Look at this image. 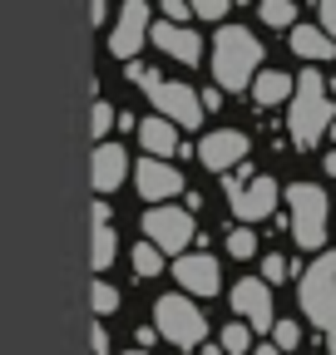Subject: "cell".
<instances>
[{"label": "cell", "mask_w": 336, "mask_h": 355, "mask_svg": "<svg viewBox=\"0 0 336 355\" xmlns=\"http://www.w3.org/2000/svg\"><path fill=\"white\" fill-rule=\"evenodd\" d=\"M258 64H262V40L247 25H223L213 35V79H218V89H233V94L247 89L262 74Z\"/></svg>", "instance_id": "cell-1"}, {"label": "cell", "mask_w": 336, "mask_h": 355, "mask_svg": "<svg viewBox=\"0 0 336 355\" xmlns=\"http://www.w3.org/2000/svg\"><path fill=\"white\" fill-rule=\"evenodd\" d=\"M149 40L158 44L163 55L183 60V64H198V60H203V40H198V30H188V25H168V20H153Z\"/></svg>", "instance_id": "cell-14"}, {"label": "cell", "mask_w": 336, "mask_h": 355, "mask_svg": "<svg viewBox=\"0 0 336 355\" xmlns=\"http://www.w3.org/2000/svg\"><path fill=\"white\" fill-rule=\"evenodd\" d=\"M218 345H223L228 355H252V326H247V321H228L223 336H218Z\"/></svg>", "instance_id": "cell-19"}, {"label": "cell", "mask_w": 336, "mask_h": 355, "mask_svg": "<svg viewBox=\"0 0 336 355\" xmlns=\"http://www.w3.org/2000/svg\"><path fill=\"white\" fill-rule=\"evenodd\" d=\"M90 301H94V311H99V316H109V311L119 306V291H114L109 282H94V291H90Z\"/></svg>", "instance_id": "cell-25"}, {"label": "cell", "mask_w": 336, "mask_h": 355, "mask_svg": "<svg viewBox=\"0 0 336 355\" xmlns=\"http://www.w3.org/2000/svg\"><path fill=\"white\" fill-rule=\"evenodd\" d=\"M233 311L252 326V331H272L277 321H272V286L262 282V277H242L237 286H233Z\"/></svg>", "instance_id": "cell-9"}, {"label": "cell", "mask_w": 336, "mask_h": 355, "mask_svg": "<svg viewBox=\"0 0 336 355\" xmlns=\"http://www.w3.org/2000/svg\"><path fill=\"white\" fill-rule=\"evenodd\" d=\"M90 123H94V133H109V123H114V109H109L104 99H94V119H90Z\"/></svg>", "instance_id": "cell-29"}, {"label": "cell", "mask_w": 336, "mask_h": 355, "mask_svg": "<svg viewBox=\"0 0 336 355\" xmlns=\"http://www.w3.org/2000/svg\"><path fill=\"white\" fill-rule=\"evenodd\" d=\"M292 50H297L307 64H326L336 55V40L321 25H297V30H292Z\"/></svg>", "instance_id": "cell-16"}, {"label": "cell", "mask_w": 336, "mask_h": 355, "mask_svg": "<svg viewBox=\"0 0 336 355\" xmlns=\"http://www.w3.org/2000/svg\"><path fill=\"white\" fill-rule=\"evenodd\" d=\"M144 237H149L158 252L188 257V242L198 237V232H193V212H183V207H174V202L149 207V212H144Z\"/></svg>", "instance_id": "cell-8"}, {"label": "cell", "mask_w": 336, "mask_h": 355, "mask_svg": "<svg viewBox=\"0 0 336 355\" xmlns=\"http://www.w3.org/2000/svg\"><path fill=\"white\" fill-rule=\"evenodd\" d=\"M153 331L168 340V345H178V350H193L208 340V321H203V311L193 306V296H158L153 306Z\"/></svg>", "instance_id": "cell-5"}, {"label": "cell", "mask_w": 336, "mask_h": 355, "mask_svg": "<svg viewBox=\"0 0 336 355\" xmlns=\"http://www.w3.org/2000/svg\"><path fill=\"white\" fill-rule=\"evenodd\" d=\"M292 94H297V79L282 74V69H262L258 79H252V99H258L262 109H272V104H292Z\"/></svg>", "instance_id": "cell-17"}, {"label": "cell", "mask_w": 336, "mask_h": 355, "mask_svg": "<svg viewBox=\"0 0 336 355\" xmlns=\"http://www.w3.org/2000/svg\"><path fill=\"white\" fill-rule=\"evenodd\" d=\"M331 139H336V123H331Z\"/></svg>", "instance_id": "cell-35"}, {"label": "cell", "mask_w": 336, "mask_h": 355, "mask_svg": "<svg viewBox=\"0 0 336 355\" xmlns=\"http://www.w3.org/2000/svg\"><path fill=\"white\" fill-rule=\"evenodd\" d=\"M326 173H331V178H336V148H331V153H326Z\"/></svg>", "instance_id": "cell-32"}, {"label": "cell", "mask_w": 336, "mask_h": 355, "mask_svg": "<svg viewBox=\"0 0 336 355\" xmlns=\"http://www.w3.org/2000/svg\"><path fill=\"white\" fill-rule=\"evenodd\" d=\"M331 336H336V326H331Z\"/></svg>", "instance_id": "cell-36"}, {"label": "cell", "mask_w": 336, "mask_h": 355, "mask_svg": "<svg viewBox=\"0 0 336 355\" xmlns=\"http://www.w3.org/2000/svg\"><path fill=\"white\" fill-rule=\"evenodd\" d=\"M262 20L272 30H297V6L292 0H262Z\"/></svg>", "instance_id": "cell-20"}, {"label": "cell", "mask_w": 336, "mask_h": 355, "mask_svg": "<svg viewBox=\"0 0 336 355\" xmlns=\"http://www.w3.org/2000/svg\"><path fill=\"white\" fill-rule=\"evenodd\" d=\"M198 158L213 168V173H233L247 163V133L237 128H218V133H208V139L198 144Z\"/></svg>", "instance_id": "cell-13"}, {"label": "cell", "mask_w": 336, "mask_h": 355, "mask_svg": "<svg viewBox=\"0 0 336 355\" xmlns=\"http://www.w3.org/2000/svg\"><path fill=\"white\" fill-rule=\"evenodd\" d=\"M163 20L168 25H188L193 20V6H188V0H163Z\"/></svg>", "instance_id": "cell-26"}, {"label": "cell", "mask_w": 336, "mask_h": 355, "mask_svg": "<svg viewBox=\"0 0 336 355\" xmlns=\"http://www.w3.org/2000/svg\"><path fill=\"white\" fill-rule=\"evenodd\" d=\"M134 272H139V277H158V272H163V252H158L153 242H139V247H134Z\"/></svg>", "instance_id": "cell-21"}, {"label": "cell", "mask_w": 336, "mask_h": 355, "mask_svg": "<svg viewBox=\"0 0 336 355\" xmlns=\"http://www.w3.org/2000/svg\"><path fill=\"white\" fill-rule=\"evenodd\" d=\"M252 355H277V345H262V350H252Z\"/></svg>", "instance_id": "cell-33"}, {"label": "cell", "mask_w": 336, "mask_h": 355, "mask_svg": "<svg viewBox=\"0 0 336 355\" xmlns=\"http://www.w3.org/2000/svg\"><path fill=\"white\" fill-rule=\"evenodd\" d=\"M134 183H139V193L149 198V207H163L168 198L183 193V173H178L174 163H163V158H144L139 173H134Z\"/></svg>", "instance_id": "cell-12"}, {"label": "cell", "mask_w": 336, "mask_h": 355, "mask_svg": "<svg viewBox=\"0 0 336 355\" xmlns=\"http://www.w3.org/2000/svg\"><path fill=\"white\" fill-rule=\"evenodd\" d=\"M124 173H129V153H124L119 144H99L94 148V188L99 193H114L124 183Z\"/></svg>", "instance_id": "cell-15"}, {"label": "cell", "mask_w": 336, "mask_h": 355, "mask_svg": "<svg viewBox=\"0 0 336 355\" xmlns=\"http://www.w3.org/2000/svg\"><path fill=\"white\" fill-rule=\"evenodd\" d=\"M287 123H292V144L297 148H312V144H321V133H331L336 99H331V89L317 69L297 74V94H292V119Z\"/></svg>", "instance_id": "cell-2"}, {"label": "cell", "mask_w": 336, "mask_h": 355, "mask_svg": "<svg viewBox=\"0 0 336 355\" xmlns=\"http://www.w3.org/2000/svg\"><path fill=\"white\" fill-rule=\"evenodd\" d=\"M129 79L144 84V94L153 99V109H158L168 123H183V128H198V123H203V94H193V84L163 79L158 69H144L139 60L129 64Z\"/></svg>", "instance_id": "cell-3"}, {"label": "cell", "mask_w": 336, "mask_h": 355, "mask_svg": "<svg viewBox=\"0 0 336 355\" xmlns=\"http://www.w3.org/2000/svg\"><path fill=\"white\" fill-rule=\"evenodd\" d=\"M287 222H292V237L307 252H321L326 247V193L317 183H292L287 188Z\"/></svg>", "instance_id": "cell-4"}, {"label": "cell", "mask_w": 336, "mask_h": 355, "mask_svg": "<svg viewBox=\"0 0 336 355\" xmlns=\"http://www.w3.org/2000/svg\"><path fill=\"white\" fill-rule=\"evenodd\" d=\"M272 345H277V350H297V345H302V326H297V321H277V326H272Z\"/></svg>", "instance_id": "cell-24"}, {"label": "cell", "mask_w": 336, "mask_h": 355, "mask_svg": "<svg viewBox=\"0 0 336 355\" xmlns=\"http://www.w3.org/2000/svg\"><path fill=\"white\" fill-rule=\"evenodd\" d=\"M90 340H94V355H109V331L94 321V331H90Z\"/></svg>", "instance_id": "cell-31"}, {"label": "cell", "mask_w": 336, "mask_h": 355, "mask_svg": "<svg viewBox=\"0 0 336 355\" xmlns=\"http://www.w3.org/2000/svg\"><path fill=\"white\" fill-rule=\"evenodd\" d=\"M321 30L336 40V0H321Z\"/></svg>", "instance_id": "cell-30"}, {"label": "cell", "mask_w": 336, "mask_h": 355, "mask_svg": "<svg viewBox=\"0 0 336 355\" xmlns=\"http://www.w3.org/2000/svg\"><path fill=\"white\" fill-rule=\"evenodd\" d=\"M277 178H247V168H237L233 178H228V202H233V217L242 222H258V217H272V207H277Z\"/></svg>", "instance_id": "cell-7"}, {"label": "cell", "mask_w": 336, "mask_h": 355, "mask_svg": "<svg viewBox=\"0 0 336 355\" xmlns=\"http://www.w3.org/2000/svg\"><path fill=\"white\" fill-rule=\"evenodd\" d=\"M228 252H233L237 261L258 257V232H252V227H233V232H228Z\"/></svg>", "instance_id": "cell-22"}, {"label": "cell", "mask_w": 336, "mask_h": 355, "mask_svg": "<svg viewBox=\"0 0 336 355\" xmlns=\"http://www.w3.org/2000/svg\"><path fill=\"white\" fill-rule=\"evenodd\" d=\"M109 261H114V227L104 222V227H94V272H104Z\"/></svg>", "instance_id": "cell-23"}, {"label": "cell", "mask_w": 336, "mask_h": 355, "mask_svg": "<svg viewBox=\"0 0 336 355\" xmlns=\"http://www.w3.org/2000/svg\"><path fill=\"white\" fill-rule=\"evenodd\" d=\"M193 15H203V20H228V6H223V0H193Z\"/></svg>", "instance_id": "cell-27"}, {"label": "cell", "mask_w": 336, "mask_h": 355, "mask_svg": "<svg viewBox=\"0 0 336 355\" xmlns=\"http://www.w3.org/2000/svg\"><path fill=\"white\" fill-rule=\"evenodd\" d=\"M129 355H149V350H129Z\"/></svg>", "instance_id": "cell-34"}, {"label": "cell", "mask_w": 336, "mask_h": 355, "mask_svg": "<svg viewBox=\"0 0 336 355\" xmlns=\"http://www.w3.org/2000/svg\"><path fill=\"white\" fill-rule=\"evenodd\" d=\"M287 272H292V266H287V257H277V252H267V257H262V277H272V282H282Z\"/></svg>", "instance_id": "cell-28"}, {"label": "cell", "mask_w": 336, "mask_h": 355, "mask_svg": "<svg viewBox=\"0 0 336 355\" xmlns=\"http://www.w3.org/2000/svg\"><path fill=\"white\" fill-rule=\"evenodd\" d=\"M139 144H144L153 158L178 153V123H168L163 114H158V119H139Z\"/></svg>", "instance_id": "cell-18"}, {"label": "cell", "mask_w": 336, "mask_h": 355, "mask_svg": "<svg viewBox=\"0 0 336 355\" xmlns=\"http://www.w3.org/2000/svg\"><path fill=\"white\" fill-rule=\"evenodd\" d=\"M174 277L188 296H218L223 291V272H218V257H208V252H188L174 261Z\"/></svg>", "instance_id": "cell-10"}, {"label": "cell", "mask_w": 336, "mask_h": 355, "mask_svg": "<svg viewBox=\"0 0 336 355\" xmlns=\"http://www.w3.org/2000/svg\"><path fill=\"white\" fill-rule=\"evenodd\" d=\"M302 311L312 316V326L331 331L336 326V252H321L312 261V272H302Z\"/></svg>", "instance_id": "cell-6"}, {"label": "cell", "mask_w": 336, "mask_h": 355, "mask_svg": "<svg viewBox=\"0 0 336 355\" xmlns=\"http://www.w3.org/2000/svg\"><path fill=\"white\" fill-rule=\"evenodd\" d=\"M144 40H149V6H144V0H129V6L119 10V25L109 30V50H114L119 60L134 64V55H139Z\"/></svg>", "instance_id": "cell-11"}]
</instances>
